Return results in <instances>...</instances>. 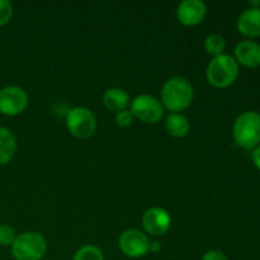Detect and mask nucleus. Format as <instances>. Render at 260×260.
Wrapping results in <instances>:
<instances>
[{
  "label": "nucleus",
  "instance_id": "obj_2",
  "mask_svg": "<svg viewBox=\"0 0 260 260\" xmlns=\"http://www.w3.org/2000/svg\"><path fill=\"white\" fill-rule=\"evenodd\" d=\"M236 145L245 150H254L260 145V113L246 111L239 114L233 126Z\"/></svg>",
  "mask_w": 260,
  "mask_h": 260
},
{
  "label": "nucleus",
  "instance_id": "obj_13",
  "mask_svg": "<svg viewBox=\"0 0 260 260\" xmlns=\"http://www.w3.org/2000/svg\"><path fill=\"white\" fill-rule=\"evenodd\" d=\"M103 103L112 112L124 111L129 106V95L121 88H111L103 94Z\"/></svg>",
  "mask_w": 260,
  "mask_h": 260
},
{
  "label": "nucleus",
  "instance_id": "obj_12",
  "mask_svg": "<svg viewBox=\"0 0 260 260\" xmlns=\"http://www.w3.org/2000/svg\"><path fill=\"white\" fill-rule=\"evenodd\" d=\"M236 28L248 38L260 37V8H248L236 22Z\"/></svg>",
  "mask_w": 260,
  "mask_h": 260
},
{
  "label": "nucleus",
  "instance_id": "obj_24",
  "mask_svg": "<svg viewBox=\"0 0 260 260\" xmlns=\"http://www.w3.org/2000/svg\"><path fill=\"white\" fill-rule=\"evenodd\" d=\"M249 4L251 5V8H260V0H251L250 3H249Z\"/></svg>",
  "mask_w": 260,
  "mask_h": 260
},
{
  "label": "nucleus",
  "instance_id": "obj_20",
  "mask_svg": "<svg viewBox=\"0 0 260 260\" xmlns=\"http://www.w3.org/2000/svg\"><path fill=\"white\" fill-rule=\"evenodd\" d=\"M134 119H135L134 114H132V112L128 111V109H124V111L118 112V113L116 114V123L117 126L119 127L131 126Z\"/></svg>",
  "mask_w": 260,
  "mask_h": 260
},
{
  "label": "nucleus",
  "instance_id": "obj_6",
  "mask_svg": "<svg viewBox=\"0 0 260 260\" xmlns=\"http://www.w3.org/2000/svg\"><path fill=\"white\" fill-rule=\"evenodd\" d=\"M129 111L132 112L135 118H139L145 123H156L164 116V108H162L161 102L149 94L136 96L131 102Z\"/></svg>",
  "mask_w": 260,
  "mask_h": 260
},
{
  "label": "nucleus",
  "instance_id": "obj_10",
  "mask_svg": "<svg viewBox=\"0 0 260 260\" xmlns=\"http://www.w3.org/2000/svg\"><path fill=\"white\" fill-rule=\"evenodd\" d=\"M207 7L202 0H184L177 8V18L183 25L193 27L205 19Z\"/></svg>",
  "mask_w": 260,
  "mask_h": 260
},
{
  "label": "nucleus",
  "instance_id": "obj_9",
  "mask_svg": "<svg viewBox=\"0 0 260 260\" xmlns=\"http://www.w3.org/2000/svg\"><path fill=\"white\" fill-rule=\"evenodd\" d=\"M170 225H172V217L169 212L161 207L149 208L142 217V226L150 235H164L170 229Z\"/></svg>",
  "mask_w": 260,
  "mask_h": 260
},
{
  "label": "nucleus",
  "instance_id": "obj_15",
  "mask_svg": "<svg viewBox=\"0 0 260 260\" xmlns=\"http://www.w3.org/2000/svg\"><path fill=\"white\" fill-rule=\"evenodd\" d=\"M165 127H167V131L169 132V135L180 139V137L187 136L190 129V123L187 117L183 116V114L170 113L165 119Z\"/></svg>",
  "mask_w": 260,
  "mask_h": 260
},
{
  "label": "nucleus",
  "instance_id": "obj_1",
  "mask_svg": "<svg viewBox=\"0 0 260 260\" xmlns=\"http://www.w3.org/2000/svg\"><path fill=\"white\" fill-rule=\"evenodd\" d=\"M194 95L193 85L183 76H174L165 81L161 89V104L169 111L182 112L190 106Z\"/></svg>",
  "mask_w": 260,
  "mask_h": 260
},
{
  "label": "nucleus",
  "instance_id": "obj_19",
  "mask_svg": "<svg viewBox=\"0 0 260 260\" xmlns=\"http://www.w3.org/2000/svg\"><path fill=\"white\" fill-rule=\"evenodd\" d=\"M13 17V5L8 0H0V25H5Z\"/></svg>",
  "mask_w": 260,
  "mask_h": 260
},
{
  "label": "nucleus",
  "instance_id": "obj_21",
  "mask_svg": "<svg viewBox=\"0 0 260 260\" xmlns=\"http://www.w3.org/2000/svg\"><path fill=\"white\" fill-rule=\"evenodd\" d=\"M202 260H229L228 256L220 250H210L203 255Z\"/></svg>",
  "mask_w": 260,
  "mask_h": 260
},
{
  "label": "nucleus",
  "instance_id": "obj_8",
  "mask_svg": "<svg viewBox=\"0 0 260 260\" xmlns=\"http://www.w3.org/2000/svg\"><path fill=\"white\" fill-rule=\"evenodd\" d=\"M118 246L124 255L129 258H141L150 251V240L140 230L129 229L119 236Z\"/></svg>",
  "mask_w": 260,
  "mask_h": 260
},
{
  "label": "nucleus",
  "instance_id": "obj_17",
  "mask_svg": "<svg viewBox=\"0 0 260 260\" xmlns=\"http://www.w3.org/2000/svg\"><path fill=\"white\" fill-rule=\"evenodd\" d=\"M73 260H104V255L98 246L84 245L76 251Z\"/></svg>",
  "mask_w": 260,
  "mask_h": 260
},
{
  "label": "nucleus",
  "instance_id": "obj_22",
  "mask_svg": "<svg viewBox=\"0 0 260 260\" xmlns=\"http://www.w3.org/2000/svg\"><path fill=\"white\" fill-rule=\"evenodd\" d=\"M251 159H253L254 165L260 170V145L256 146L255 149L253 150V154H251Z\"/></svg>",
  "mask_w": 260,
  "mask_h": 260
},
{
  "label": "nucleus",
  "instance_id": "obj_3",
  "mask_svg": "<svg viewBox=\"0 0 260 260\" xmlns=\"http://www.w3.org/2000/svg\"><path fill=\"white\" fill-rule=\"evenodd\" d=\"M239 76V63L230 55L222 53L210 61L206 70L208 83L215 88H228L233 85Z\"/></svg>",
  "mask_w": 260,
  "mask_h": 260
},
{
  "label": "nucleus",
  "instance_id": "obj_11",
  "mask_svg": "<svg viewBox=\"0 0 260 260\" xmlns=\"http://www.w3.org/2000/svg\"><path fill=\"white\" fill-rule=\"evenodd\" d=\"M234 58L245 68H256L260 65V45L255 41H241L236 45Z\"/></svg>",
  "mask_w": 260,
  "mask_h": 260
},
{
  "label": "nucleus",
  "instance_id": "obj_16",
  "mask_svg": "<svg viewBox=\"0 0 260 260\" xmlns=\"http://www.w3.org/2000/svg\"><path fill=\"white\" fill-rule=\"evenodd\" d=\"M203 46H205V50L208 55H212L213 57H216V56H220L223 53L226 47V41L218 33H212V35L206 37Z\"/></svg>",
  "mask_w": 260,
  "mask_h": 260
},
{
  "label": "nucleus",
  "instance_id": "obj_23",
  "mask_svg": "<svg viewBox=\"0 0 260 260\" xmlns=\"http://www.w3.org/2000/svg\"><path fill=\"white\" fill-rule=\"evenodd\" d=\"M161 250V245H160L159 241H151L150 243V251L151 253H159Z\"/></svg>",
  "mask_w": 260,
  "mask_h": 260
},
{
  "label": "nucleus",
  "instance_id": "obj_7",
  "mask_svg": "<svg viewBox=\"0 0 260 260\" xmlns=\"http://www.w3.org/2000/svg\"><path fill=\"white\" fill-rule=\"evenodd\" d=\"M28 107V94L20 86L9 85L0 90V113L15 117Z\"/></svg>",
  "mask_w": 260,
  "mask_h": 260
},
{
  "label": "nucleus",
  "instance_id": "obj_14",
  "mask_svg": "<svg viewBox=\"0 0 260 260\" xmlns=\"http://www.w3.org/2000/svg\"><path fill=\"white\" fill-rule=\"evenodd\" d=\"M17 151V140L13 132L0 126V167L7 165Z\"/></svg>",
  "mask_w": 260,
  "mask_h": 260
},
{
  "label": "nucleus",
  "instance_id": "obj_4",
  "mask_svg": "<svg viewBox=\"0 0 260 260\" xmlns=\"http://www.w3.org/2000/svg\"><path fill=\"white\" fill-rule=\"evenodd\" d=\"M46 250V239L36 231L17 235L12 245V254L15 260H41L45 256Z\"/></svg>",
  "mask_w": 260,
  "mask_h": 260
},
{
  "label": "nucleus",
  "instance_id": "obj_5",
  "mask_svg": "<svg viewBox=\"0 0 260 260\" xmlns=\"http://www.w3.org/2000/svg\"><path fill=\"white\" fill-rule=\"evenodd\" d=\"M66 127L76 139H88L96 129V117L86 107H75L66 114Z\"/></svg>",
  "mask_w": 260,
  "mask_h": 260
},
{
  "label": "nucleus",
  "instance_id": "obj_18",
  "mask_svg": "<svg viewBox=\"0 0 260 260\" xmlns=\"http://www.w3.org/2000/svg\"><path fill=\"white\" fill-rule=\"evenodd\" d=\"M17 239L14 229L9 225H0V246H12Z\"/></svg>",
  "mask_w": 260,
  "mask_h": 260
}]
</instances>
